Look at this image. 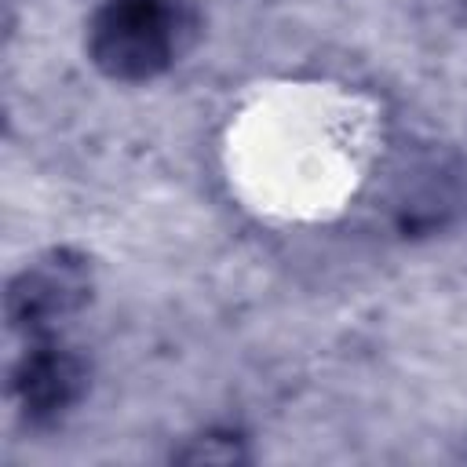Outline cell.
<instances>
[{"instance_id": "3", "label": "cell", "mask_w": 467, "mask_h": 467, "mask_svg": "<svg viewBox=\"0 0 467 467\" xmlns=\"http://www.w3.org/2000/svg\"><path fill=\"white\" fill-rule=\"evenodd\" d=\"M91 296V266L80 252L55 248L22 266L7 285V321L26 336L51 332Z\"/></svg>"}, {"instance_id": "2", "label": "cell", "mask_w": 467, "mask_h": 467, "mask_svg": "<svg viewBox=\"0 0 467 467\" xmlns=\"http://www.w3.org/2000/svg\"><path fill=\"white\" fill-rule=\"evenodd\" d=\"M383 204L398 237L441 234L467 208V164L441 146L416 150L390 171Z\"/></svg>"}, {"instance_id": "1", "label": "cell", "mask_w": 467, "mask_h": 467, "mask_svg": "<svg viewBox=\"0 0 467 467\" xmlns=\"http://www.w3.org/2000/svg\"><path fill=\"white\" fill-rule=\"evenodd\" d=\"M179 0H106L88 26V55L113 80H153L182 40Z\"/></svg>"}, {"instance_id": "4", "label": "cell", "mask_w": 467, "mask_h": 467, "mask_svg": "<svg viewBox=\"0 0 467 467\" xmlns=\"http://www.w3.org/2000/svg\"><path fill=\"white\" fill-rule=\"evenodd\" d=\"M88 390V361L62 347V343H36L29 347L15 372H11V394L29 423H55L62 420Z\"/></svg>"}]
</instances>
